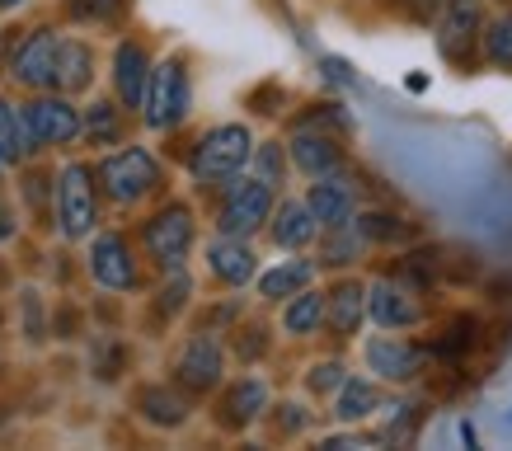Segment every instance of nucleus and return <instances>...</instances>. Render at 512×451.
I'll list each match as a JSON object with an SVG mask.
<instances>
[{"label": "nucleus", "mask_w": 512, "mask_h": 451, "mask_svg": "<svg viewBox=\"0 0 512 451\" xmlns=\"http://www.w3.org/2000/svg\"><path fill=\"white\" fill-rule=\"evenodd\" d=\"M254 156V141L240 123H226V127H212L207 137L198 141L193 151V174L202 184H221V179H235L245 170V160Z\"/></svg>", "instance_id": "obj_1"}, {"label": "nucleus", "mask_w": 512, "mask_h": 451, "mask_svg": "<svg viewBox=\"0 0 512 451\" xmlns=\"http://www.w3.org/2000/svg\"><path fill=\"white\" fill-rule=\"evenodd\" d=\"M99 179H104V193L113 203H137V198H146L160 184V165L151 151L127 146V151H118V156H109L99 165Z\"/></svg>", "instance_id": "obj_2"}, {"label": "nucleus", "mask_w": 512, "mask_h": 451, "mask_svg": "<svg viewBox=\"0 0 512 451\" xmlns=\"http://www.w3.org/2000/svg\"><path fill=\"white\" fill-rule=\"evenodd\" d=\"M141 104H146V123L165 132L174 127L179 118L188 113V71L184 62H160L151 66V80H146V94H141Z\"/></svg>", "instance_id": "obj_3"}, {"label": "nucleus", "mask_w": 512, "mask_h": 451, "mask_svg": "<svg viewBox=\"0 0 512 451\" xmlns=\"http://www.w3.org/2000/svg\"><path fill=\"white\" fill-rule=\"evenodd\" d=\"M57 217H62V235L80 240L94 231L99 221V198H94V174L85 165H66L62 184H57Z\"/></svg>", "instance_id": "obj_4"}, {"label": "nucleus", "mask_w": 512, "mask_h": 451, "mask_svg": "<svg viewBox=\"0 0 512 451\" xmlns=\"http://www.w3.org/2000/svg\"><path fill=\"white\" fill-rule=\"evenodd\" d=\"M273 217V188L264 179H240L221 203V235H254L264 221Z\"/></svg>", "instance_id": "obj_5"}, {"label": "nucleus", "mask_w": 512, "mask_h": 451, "mask_svg": "<svg viewBox=\"0 0 512 451\" xmlns=\"http://www.w3.org/2000/svg\"><path fill=\"white\" fill-rule=\"evenodd\" d=\"M188 245H193V217L188 207H165L156 217L146 221V249L156 254L165 268H179L188 259Z\"/></svg>", "instance_id": "obj_6"}, {"label": "nucleus", "mask_w": 512, "mask_h": 451, "mask_svg": "<svg viewBox=\"0 0 512 451\" xmlns=\"http://www.w3.org/2000/svg\"><path fill=\"white\" fill-rule=\"evenodd\" d=\"M24 127H29V141L38 146H66V141L80 137V113L66 104V99H33L24 109Z\"/></svg>", "instance_id": "obj_7"}, {"label": "nucleus", "mask_w": 512, "mask_h": 451, "mask_svg": "<svg viewBox=\"0 0 512 451\" xmlns=\"http://www.w3.org/2000/svg\"><path fill=\"white\" fill-rule=\"evenodd\" d=\"M428 362V348L409 339H372L367 343V367H372L381 381H414Z\"/></svg>", "instance_id": "obj_8"}, {"label": "nucleus", "mask_w": 512, "mask_h": 451, "mask_svg": "<svg viewBox=\"0 0 512 451\" xmlns=\"http://www.w3.org/2000/svg\"><path fill=\"white\" fill-rule=\"evenodd\" d=\"M90 273L94 282H104L109 292H127L137 287V264H132V249L123 235H99L90 245Z\"/></svg>", "instance_id": "obj_9"}, {"label": "nucleus", "mask_w": 512, "mask_h": 451, "mask_svg": "<svg viewBox=\"0 0 512 451\" xmlns=\"http://www.w3.org/2000/svg\"><path fill=\"white\" fill-rule=\"evenodd\" d=\"M353 203L357 193L353 184L343 179V174H320V184H311V198H306V207H311V217L325 226V231H339V226H348L353 221Z\"/></svg>", "instance_id": "obj_10"}, {"label": "nucleus", "mask_w": 512, "mask_h": 451, "mask_svg": "<svg viewBox=\"0 0 512 451\" xmlns=\"http://www.w3.org/2000/svg\"><path fill=\"white\" fill-rule=\"evenodd\" d=\"M57 33L52 29H38L29 33V43L15 52V80L33 85V90H52V80H57Z\"/></svg>", "instance_id": "obj_11"}, {"label": "nucleus", "mask_w": 512, "mask_h": 451, "mask_svg": "<svg viewBox=\"0 0 512 451\" xmlns=\"http://www.w3.org/2000/svg\"><path fill=\"white\" fill-rule=\"evenodd\" d=\"M179 386L188 390H212L221 381V343L212 334H193L188 348L179 353Z\"/></svg>", "instance_id": "obj_12"}, {"label": "nucleus", "mask_w": 512, "mask_h": 451, "mask_svg": "<svg viewBox=\"0 0 512 451\" xmlns=\"http://www.w3.org/2000/svg\"><path fill=\"white\" fill-rule=\"evenodd\" d=\"M475 29H480L475 5H470V0H456V5H447V15L437 24V47L447 52L451 62L466 66L470 57H475Z\"/></svg>", "instance_id": "obj_13"}, {"label": "nucleus", "mask_w": 512, "mask_h": 451, "mask_svg": "<svg viewBox=\"0 0 512 451\" xmlns=\"http://www.w3.org/2000/svg\"><path fill=\"white\" fill-rule=\"evenodd\" d=\"M367 311H372L376 325L386 329H409L423 320V306L414 301V292H404L395 282H376L372 296H367Z\"/></svg>", "instance_id": "obj_14"}, {"label": "nucleus", "mask_w": 512, "mask_h": 451, "mask_svg": "<svg viewBox=\"0 0 512 451\" xmlns=\"http://www.w3.org/2000/svg\"><path fill=\"white\" fill-rule=\"evenodd\" d=\"M146 80H151V62L137 43H123L113 52V85H118V99L127 109H141V94H146Z\"/></svg>", "instance_id": "obj_15"}, {"label": "nucleus", "mask_w": 512, "mask_h": 451, "mask_svg": "<svg viewBox=\"0 0 512 451\" xmlns=\"http://www.w3.org/2000/svg\"><path fill=\"white\" fill-rule=\"evenodd\" d=\"M292 160H296V170H306L311 179H320V174L339 170L343 151H339V141H334V137H325V132H311V127H301V132L292 137Z\"/></svg>", "instance_id": "obj_16"}, {"label": "nucleus", "mask_w": 512, "mask_h": 451, "mask_svg": "<svg viewBox=\"0 0 512 451\" xmlns=\"http://www.w3.org/2000/svg\"><path fill=\"white\" fill-rule=\"evenodd\" d=\"M362 315H367V287H362V282H339V287L325 296V320L339 339L357 334Z\"/></svg>", "instance_id": "obj_17"}, {"label": "nucleus", "mask_w": 512, "mask_h": 451, "mask_svg": "<svg viewBox=\"0 0 512 451\" xmlns=\"http://www.w3.org/2000/svg\"><path fill=\"white\" fill-rule=\"evenodd\" d=\"M207 264H212V273H217L221 282H231V287H240V282L254 278V254H249V245L240 240V235H221V240H212V245H207Z\"/></svg>", "instance_id": "obj_18"}, {"label": "nucleus", "mask_w": 512, "mask_h": 451, "mask_svg": "<svg viewBox=\"0 0 512 451\" xmlns=\"http://www.w3.org/2000/svg\"><path fill=\"white\" fill-rule=\"evenodd\" d=\"M315 231H320V221L311 217V207L306 203H282L278 212H273V240H278L282 249L311 245Z\"/></svg>", "instance_id": "obj_19"}, {"label": "nucleus", "mask_w": 512, "mask_h": 451, "mask_svg": "<svg viewBox=\"0 0 512 451\" xmlns=\"http://www.w3.org/2000/svg\"><path fill=\"white\" fill-rule=\"evenodd\" d=\"M221 409H226V414H221L226 428H245V423H254L268 409L264 381H240V386H231V395L221 400Z\"/></svg>", "instance_id": "obj_20"}, {"label": "nucleus", "mask_w": 512, "mask_h": 451, "mask_svg": "<svg viewBox=\"0 0 512 451\" xmlns=\"http://www.w3.org/2000/svg\"><path fill=\"white\" fill-rule=\"evenodd\" d=\"M52 85L66 94L85 90V85H90V47L62 38V43H57V80H52Z\"/></svg>", "instance_id": "obj_21"}, {"label": "nucleus", "mask_w": 512, "mask_h": 451, "mask_svg": "<svg viewBox=\"0 0 512 451\" xmlns=\"http://www.w3.org/2000/svg\"><path fill=\"white\" fill-rule=\"evenodd\" d=\"M29 127H24V113L0 94V165H19V160L29 156Z\"/></svg>", "instance_id": "obj_22"}, {"label": "nucleus", "mask_w": 512, "mask_h": 451, "mask_svg": "<svg viewBox=\"0 0 512 451\" xmlns=\"http://www.w3.org/2000/svg\"><path fill=\"white\" fill-rule=\"evenodd\" d=\"M381 409V390L372 386V381H343L339 386V414L343 423H357V419H367V414H376Z\"/></svg>", "instance_id": "obj_23"}, {"label": "nucleus", "mask_w": 512, "mask_h": 451, "mask_svg": "<svg viewBox=\"0 0 512 451\" xmlns=\"http://www.w3.org/2000/svg\"><path fill=\"white\" fill-rule=\"evenodd\" d=\"M320 320H325V296L320 292H292V306H287V315H282V325H287V334H315L320 329Z\"/></svg>", "instance_id": "obj_24"}, {"label": "nucleus", "mask_w": 512, "mask_h": 451, "mask_svg": "<svg viewBox=\"0 0 512 451\" xmlns=\"http://www.w3.org/2000/svg\"><path fill=\"white\" fill-rule=\"evenodd\" d=\"M141 414L151 423H160V428H179V423L188 419V405L174 395V390L151 386V390H141Z\"/></svg>", "instance_id": "obj_25"}, {"label": "nucleus", "mask_w": 512, "mask_h": 451, "mask_svg": "<svg viewBox=\"0 0 512 451\" xmlns=\"http://www.w3.org/2000/svg\"><path fill=\"white\" fill-rule=\"evenodd\" d=\"M311 278H315V268L306 264V259H292V264L264 273V278H259V292L278 301V296H292V292H301V287H311Z\"/></svg>", "instance_id": "obj_26"}, {"label": "nucleus", "mask_w": 512, "mask_h": 451, "mask_svg": "<svg viewBox=\"0 0 512 451\" xmlns=\"http://www.w3.org/2000/svg\"><path fill=\"white\" fill-rule=\"evenodd\" d=\"M400 235H409V226H404L400 217H362L357 221V240H400Z\"/></svg>", "instance_id": "obj_27"}, {"label": "nucleus", "mask_w": 512, "mask_h": 451, "mask_svg": "<svg viewBox=\"0 0 512 451\" xmlns=\"http://www.w3.org/2000/svg\"><path fill=\"white\" fill-rule=\"evenodd\" d=\"M484 47H489V62L508 66V71H512V15L498 19L494 29H489V43H484Z\"/></svg>", "instance_id": "obj_28"}, {"label": "nucleus", "mask_w": 512, "mask_h": 451, "mask_svg": "<svg viewBox=\"0 0 512 451\" xmlns=\"http://www.w3.org/2000/svg\"><path fill=\"white\" fill-rule=\"evenodd\" d=\"M80 127H90L94 141H113V137H118V118H113L109 104H94V109H90V123H80Z\"/></svg>", "instance_id": "obj_29"}, {"label": "nucleus", "mask_w": 512, "mask_h": 451, "mask_svg": "<svg viewBox=\"0 0 512 451\" xmlns=\"http://www.w3.org/2000/svg\"><path fill=\"white\" fill-rule=\"evenodd\" d=\"M306 381H311L315 395H325V390L343 386L348 376H343V362H320V367H311V376H306Z\"/></svg>", "instance_id": "obj_30"}, {"label": "nucleus", "mask_w": 512, "mask_h": 451, "mask_svg": "<svg viewBox=\"0 0 512 451\" xmlns=\"http://www.w3.org/2000/svg\"><path fill=\"white\" fill-rule=\"evenodd\" d=\"M343 231H348V226H339V231H334V240L325 245V264H348V259L357 254V231L353 235H343Z\"/></svg>", "instance_id": "obj_31"}, {"label": "nucleus", "mask_w": 512, "mask_h": 451, "mask_svg": "<svg viewBox=\"0 0 512 451\" xmlns=\"http://www.w3.org/2000/svg\"><path fill=\"white\" fill-rule=\"evenodd\" d=\"M184 296H188V278H184V273H179V268H174V282H170V287H165V292H160V311H165V315H174V311H179V306H184Z\"/></svg>", "instance_id": "obj_32"}, {"label": "nucleus", "mask_w": 512, "mask_h": 451, "mask_svg": "<svg viewBox=\"0 0 512 451\" xmlns=\"http://www.w3.org/2000/svg\"><path fill=\"white\" fill-rule=\"evenodd\" d=\"M278 174H282V151L278 146H264V151H259V179L273 188L278 184Z\"/></svg>", "instance_id": "obj_33"}, {"label": "nucleus", "mask_w": 512, "mask_h": 451, "mask_svg": "<svg viewBox=\"0 0 512 451\" xmlns=\"http://www.w3.org/2000/svg\"><path fill=\"white\" fill-rule=\"evenodd\" d=\"M71 10H76L80 19H109L113 10H118V0H71Z\"/></svg>", "instance_id": "obj_34"}, {"label": "nucleus", "mask_w": 512, "mask_h": 451, "mask_svg": "<svg viewBox=\"0 0 512 451\" xmlns=\"http://www.w3.org/2000/svg\"><path fill=\"white\" fill-rule=\"evenodd\" d=\"M0 235H10V212H0Z\"/></svg>", "instance_id": "obj_35"}, {"label": "nucleus", "mask_w": 512, "mask_h": 451, "mask_svg": "<svg viewBox=\"0 0 512 451\" xmlns=\"http://www.w3.org/2000/svg\"><path fill=\"white\" fill-rule=\"evenodd\" d=\"M10 5H24V0H0V10H10Z\"/></svg>", "instance_id": "obj_36"}, {"label": "nucleus", "mask_w": 512, "mask_h": 451, "mask_svg": "<svg viewBox=\"0 0 512 451\" xmlns=\"http://www.w3.org/2000/svg\"><path fill=\"white\" fill-rule=\"evenodd\" d=\"M447 5H456V0H447Z\"/></svg>", "instance_id": "obj_37"}]
</instances>
